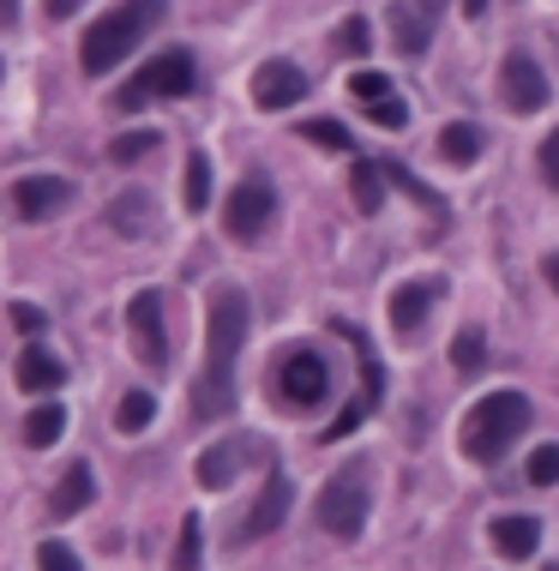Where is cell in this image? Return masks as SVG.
<instances>
[{"label": "cell", "instance_id": "3", "mask_svg": "<svg viewBox=\"0 0 559 571\" xmlns=\"http://www.w3.org/2000/svg\"><path fill=\"white\" fill-rule=\"evenodd\" d=\"M529 398L523 391H493V398H481L476 409H469V421H463V451L476 463H499L511 445L529 433Z\"/></svg>", "mask_w": 559, "mask_h": 571}, {"label": "cell", "instance_id": "25", "mask_svg": "<svg viewBox=\"0 0 559 571\" xmlns=\"http://www.w3.org/2000/svg\"><path fill=\"white\" fill-rule=\"evenodd\" d=\"M151 415H157L151 391H127L121 409H114V428H121V433H144V428H151Z\"/></svg>", "mask_w": 559, "mask_h": 571}, {"label": "cell", "instance_id": "6", "mask_svg": "<svg viewBox=\"0 0 559 571\" xmlns=\"http://www.w3.org/2000/svg\"><path fill=\"white\" fill-rule=\"evenodd\" d=\"M271 217H277V187H271V174H264V169L241 174V187L229 193L223 229H229L234 241H259L264 229H271Z\"/></svg>", "mask_w": 559, "mask_h": 571}, {"label": "cell", "instance_id": "41", "mask_svg": "<svg viewBox=\"0 0 559 571\" xmlns=\"http://www.w3.org/2000/svg\"><path fill=\"white\" fill-rule=\"evenodd\" d=\"M548 283H553V289H559V253H553V259H548Z\"/></svg>", "mask_w": 559, "mask_h": 571}, {"label": "cell", "instance_id": "32", "mask_svg": "<svg viewBox=\"0 0 559 571\" xmlns=\"http://www.w3.org/2000/svg\"><path fill=\"white\" fill-rule=\"evenodd\" d=\"M529 481H536V488H553V481H559V445H536V458H529Z\"/></svg>", "mask_w": 559, "mask_h": 571}, {"label": "cell", "instance_id": "23", "mask_svg": "<svg viewBox=\"0 0 559 571\" xmlns=\"http://www.w3.org/2000/svg\"><path fill=\"white\" fill-rule=\"evenodd\" d=\"M109 223L121 229V236H144V229H151V199H144V193H121L109 204Z\"/></svg>", "mask_w": 559, "mask_h": 571}, {"label": "cell", "instance_id": "31", "mask_svg": "<svg viewBox=\"0 0 559 571\" xmlns=\"http://www.w3.org/2000/svg\"><path fill=\"white\" fill-rule=\"evenodd\" d=\"M331 42H337V54H367V42H373V31H367V19H343Z\"/></svg>", "mask_w": 559, "mask_h": 571}, {"label": "cell", "instance_id": "36", "mask_svg": "<svg viewBox=\"0 0 559 571\" xmlns=\"http://www.w3.org/2000/svg\"><path fill=\"white\" fill-rule=\"evenodd\" d=\"M536 169H541V181H548L553 193H559V127H553L548 139H541V151H536Z\"/></svg>", "mask_w": 559, "mask_h": 571}, {"label": "cell", "instance_id": "8", "mask_svg": "<svg viewBox=\"0 0 559 571\" xmlns=\"http://www.w3.org/2000/svg\"><path fill=\"white\" fill-rule=\"evenodd\" d=\"M127 331H132V355L151 373H163L169 368V331H163V295H157V289H139V295H132Z\"/></svg>", "mask_w": 559, "mask_h": 571}, {"label": "cell", "instance_id": "22", "mask_svg": "<svg viewBox=\"0 0 559 571\" xmlns=\"http://www.w3.org/2000/svg\"><path fill=\"white\" fill-rule=\"evenodd\" d=\"M61 433H67V409H61V403H37L31 421H24V445H31V451H49Z\"/></svg>", "mask_w": 559, "mask_h": 571}, {"label": "cell", "instance_id": "29", "mask_svg": "<svg viewBox=\"0 0 559 571\" xmlns=\"http://www.w3.org/2000/svg\"><path fill=\"white\" fill-rule=\"evenodd\" d=\"M386 174H391V181H397V187H403V193H409V199H416V204H421V211H446V199H439V193H433V187H421V181H416V174H409L403 163H386Z\"/></svg>", "mask_w": 559, "mask_h": 571}, {"label": "cell", "instance_id": "17", "mask_svg": "<svg viewBox=\"0 0 559 571\" xmlns=\"http://www.w3.org/2000/svg\"><path fill=\"white\" fill-rule=\"evenodd\" d=\"M386 163L379 157H349V187H356V211L361 217H379V204H386Z\"/></svg>", "mask_w": 559, "mask_h": 571}, {"label": "cell", "instance_id": "11", "mask_svg": "<svg viewBox=\"0 0 559 571\" xmlns=\"http://www.w3.org/2000/svg\"><path fill=\"white\" fill-rule=\"evenodd\" d=\"M307 97V72L296 67V61H264L259 72H253V102L259 109H296V102Z\"/></svg>", "mask_w": 559, "mask_h": 571}, {"label": "cell", "instance_id": "37", "mask_svg": "<svg viewBox=\"0 0 559 571\" xmlns=\"http://www.w3.org/2000/svg\"><path fill=\"white\" fill-rule=\"evenodd\" d=\"M12 325H19L24 337H37L42 325H49V313H42V307H31V301H12Z\"/></svg>", "mask_w": 559, "mask_h": 571}, {"label": "cell", "instance_id": "27", "mask_svg": "<svg viewBox=\"0 0 559 571\" xmlns=\"http://www.w3.org/2000/svg\"><path fill=\"white\" fill-rule=\"evenodd\" d=\"M451 361H458V373H481V361H488V337L476 325L458 331V343H451Z\"/></svg>", "mask_w": 559, "mask_h": 571}, {"label": "cell", "instance_id": "28", "mask_svg": "<svg viewBox=\"0 0 559 571\" xmlns=\"http://www.w3.org/2000/svg\"><path fill=\"white\" fill-rule=\"evenodd\" d=\"M367 121L386 127V133H403V127H409V102L403 97H379V102H367Z\"/></svg>", "mask_w": 559, "mask_h": 571}, {"label": "cell", "instance_id": "39", "mask_svg": "<svg viewBox=\"0 0 559 571\" xmlns=\"http://www.w3.org/2000/svg\"><path fill=\"white\" fill-rule=\"evenodd\" d=\"M19 24V0H0V31H12Z\"/></svg>", "mask_w": 559, "mask_h": 571}, {"label": "cell", "instance_id": "19", "mask_svg": "<svg viewBox=\"0 0 559 571\" xmlns=\"http://www.w3.org/2000/svg\"><path fill=\"white\" fill-rule=\"evenodd\" d=\"M391 42H397V54H421L433 42V19L421 7H409V0H397L391 7Z\"/></svg>", "mask_w": 559, "mask_h": 571}, {"label": "cell", "instance_id": "18", "mask_svg": "<svg viewBox=\"0 0 559 571\" xmlns=\"http://www.w3.org/2000/svg\"><path fill=\"white\" fill-rule=\"evenodd\" d=\"M12 379H19V391H31V398H37V391H54V385H61L67 368L49 355V349H37V343H31L19 361H12Z\"/></svg>", "mask_w": 559, "mask_h": 571}, {"label": "cell", "instance_id": "4", "mask_svg": "<svg viewBox=\"0 0 559 571\" xmlns=\"http://www.w3.org/2000/svg\"><path fill=\"white\" fill-rule=\"evenodd\" d=\"M193 91H199L193 54H187V49H163L157 61H144L139 72H132V84H121V91H114V109L132 114V109H144L151 97H193Z\"/></svg>", "mask_w": 559, "mask_h": 571}, {"label": "cell", "instance_id": "12", "mask_svg": "<svg viewBox=\"0 0 559 571\" xmlns=\"http://www.w3.org/2000/svg\"><path fill=\"white\" fill-rule=\"evenodd\" d=\"M72 204V181H61V174H24V181H12V211L19 217H54Z\"/></svg>", "mask_w": 559, "mask_h": 571}, {"label": "cell", "instance_id": "10", "mask_svg": "<svg viewBox=\"0 0 559 571\" xmlns=\"http://www.w3.org/2000/svg\"><path fill=\"white\" fill-rule=\"evenodd\" d=\"M277 391H283V403H289V409H313V403H326V391H331L326 355H313V349H289L283 368H277Z\"/></svg>", "mask_w": 559, "mask_h": 571}, {"label": "cell", "instance_id": "33", "mask_svg": "<svg viewBox=\"0 0 559 571\" xmlns=\"http://www.w3.org/2000/svg\"><path fill=\"white\" fill-rule=\"evenodd\" d=\"M37 565H42V571H79V553H72L67 541H42V548H37Z\"/></svg>", "mask_w": 559, "mask_h": 571}, {"label": "cell", "instance_id": "15", "mask_svg": "<svg viewBox=\"0 0 559 571\" xmlns=\"http://www.w3.org/2000/svg\"><path fill=\"white\" fill-rule=\"evenodd\" d=\"M439 295H446V283H439V277H421V283L391 289V331H397V337H416L421 319H428V307H433Z\"/></svg>", "mask_w": 559, "mask_h": 571}, {"label": "cell", "instance_id": "26", "mask_svg": "<svg viewBox=\"0 0 559 571\" xmlns=\"http://www.w3.org/2000/svg\"><path fill=\"white\" fill-rule=\"evenodd\" d=\"M157 144H163V139H157L151 127H139V133H114L109 139V163H139V157H151Z\"/></svg>", "mask_w": 559, "mask_h": 571}, {"label": "cell", "instance_id": "9", "mask_svg": "<svg viewBox=\"0 0 559 571\" xmlns=\"http://www.w3.org/2000/svg\"><path fill=\"white\" fill-rule=\"evenodd\" d=\"M499 97H506L511 114H541L548 109V72H541L536 54L511 49L506 61H499Z\"/></svg>", "mask_w": 559, "mask_h": 571}, {"label": "cell", "instance_id": "5", "mask_svg": "<svg viewBox=\"0 0 559 571\" xmlns=\"http://www.w3.org/2000/svg\"><path fill=\"white\" fill-rule=\"evenodd\" d=\"M313 511H319V530H326V535L356 541L367 530V470H361V463H356V470H337Z\"/></svg>", "mask_w": 559, "mask_h": 571}, {"label": "cell", "instance_id": "16", "mask_svg": "<svg viewBox=\"0 0 559 571\" xmlns=\"http://www.w3.org/2000/svg\"><path fill=\"white\" fill-rule=\"evenodd\" d=\"M488 541H493L499 560H529V553L541 548V523L523 518V511H511V518H493L488 523Z\"/></svg>", "mask_w": 559, "mask_h": 571}, {"label": "cell", "instance_id": "40", "mask_svg": "<svg viewBox=\"0 0 559 571\" xmlns=\"http://www.w3.org/2000/svg\"><path fill=\"white\" fill-rule=\"evenodd\" d=\"M463 12H469V19H481V12H488V0H463Z\"/></svg>", "mask_w": 559, "mask_h": 571}, {"label": "cell", "instance_id": "24", "mask_svg": "<svg viewBox=\"0 0 559 571\" xmlns=\"http://www.w3.org/2000/svg\"><path fill=\"white\" fill-rule=\"evenodd\" d=\"M181 204H187V211H204V204H211V157H204V151L187 157V187H181Z\"/></svg>", "mask_w": 559, "mask_h": 571}, {"label": "cell", "instance_id": "34", "mask_svg": "<svg viewBox=\"0 0 559 571\" xmlns=\"http://www.w3.org/2000/svg\"><path fill=\"white\" fill-rule=\"evenodd\" d=\"M301 133L313 144H326V151H349V127H337V121H307Z\"/></svg>", "mask_w": 559, "mask_h": 571}, {"label": "cell", "instance_id": "7", "mask_svg": "<svg viewBox=\"0 0 559 571\" xmlns=\"http://www.w3.org/2000/svg\"><path fill=\"white\" fill-rule=\"evenodd\" d=\"M337 337H349V343H356V355H361V398L343 409V415L331 421L326 428V439H349L361 428L367 415H373V403L386 398V368H379V355H373V343H367V331L361 325H349V319H337Z\"/></svg>", "mask_w": 559, "mask_h": 571}, {"label": "cell", "instance_id": "14", "mask_svg": "<svg viewBox=\"0 0 559 571\" xmlns=\"http://www.w3.org/2000/svg\"><path fill=\"white\" fill-rule=\"evenodd\" d=\"M289 505H296V488H289V475H283V470H271V481H264V488H259V500H253V511H247L241 535H247V541H259V535L283 530Z\"/></svg>", "mask_w": 559, "mask_h": 571}, {"label": "cell", "instance_id": "30", "mask_svg": "<svg viewBox=\"0 0 559 571\" xmlns=\"http://www.w3.org/2000/svg\"><path fill=\"white\" fill-rule=\"evenodd\" d=\"M174 571H199V511L181 518V548H174Z\"/></svg>", "mask_w": 559, "mask_h": 571}, {"label": "cell", "instance_id": "20", "mask_svg": "<svg viewBox=\"0 0 559 571\" xmlns=\"http://www.w3.org/2000/svg\"><path fill=\"white\" fill-rule=\"evenodd\" d=\"M91 493H97V481L84 463H72V470L54 481V493H49V518H79L84 505H91Z\"/></svg>", "mask_w": 559, "mask_h": 571}, {"label": "cell", "instance_id": "21", "mask_svg": "<svg viewBox=\"0 0 559 571\" xmlns=\"http://www.w3.org/2000/svg\"><path fill=\"white\" fill-rule=\"evenodd\" d=\"M481 144H488V133H481L476 121H451L446 133H439V157H446V163H476Z\"/></svg>", "mask_w": 559, "mask_h": 571}, {"label": "cell", "instance_id": "38", "mask_svg": "<svg viewBox=\"0 0 559 571\" xmlns=\"http://www.w3.org/2000/svg\"><path fill=\"white\" fill-rule=\"evenodd\" d=\"M42 12H49V19H72V12H79V0H42Z\"/></svg>", "mask_w": 559, "mask_h": 571}, {"label": "cell", "instance_id": "2", "mask_svg": "<svg viewBox=\"0 0 559 571\" xmlns=\"http://www.w3.org/2000/svg\"><path fill=\"white\" fill-rule=\"evenodd\" d=\"M163 12H169V0H121V7H109L102 19H91V31H84V42H79L84 79H102V72L121 67L127 54L163 24Z\"/></svg>", "mask_w": 559, "mask_h": 571}, {"label": "cell", "instance_id": "1", "mask_svg": "<svg viewBox=\"0 0 559 571\" xmlns=\"http://www.w3.org/2000/svg\"><path fill=\"white\" fill-rule=\"evenodd\" d=\"M247 295L241 289H217L211 319H204V368L193 379V415L199 421H223L234 409V355L247 343Z\"/></svg>", "mask_w": 559, "mask_h": 571}, {"label": "cell", "instance_id": "35", "mask_svg": "<svg viewBox=\"0 0 559 571\" xmlns=\"http://www.w3.org/2000/svg\"><path fill=\"white\" fill-rule=\"evenodd\" d=\"M349 97L379 102V97H391V79H386V72H356V79H349Z\"/></svg>", "mask_w": 559, "mask_h": 571}, {"label": "cell", "instance_id": "13", "mask_svg": "<svg viewBox=\"0 0 559 571\" xmlns=\"http://www.w3.org/2000/svg\"><path fill=\"white\" fill-rule=\"evenodd\" d=\"M247 458H264V439H247V433H241V439H223V445H211V451L199 458V470H193L199 488H211V493L229 488V481L241 475Z\"/></svg>", "mask_w": 559, "mask_h": 571}]
</instances>
